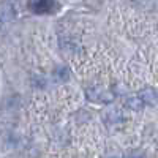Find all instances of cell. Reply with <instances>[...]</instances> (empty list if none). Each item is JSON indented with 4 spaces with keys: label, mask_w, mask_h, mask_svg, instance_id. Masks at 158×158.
Listing matches in <instances>:
<instances>
[{
    "label": "cell",
    "mask_w": 158,
    "mask_h": 158,
    "mask_svg": "<svg viewBox=\"0 0 158 158\" xmlns=\"http://www.w3.org/2000/svg\"><path fill=\"white\" fill-rule=\"evenodd\" d=\"M56 2L54 0H30L29 2V8L33 13L43 15V13H52L56 10Z\"/></svg>",
    "instance_id": "1"
},
{
    "label": "cell",
    "mask_w": 158,
    "mask_h": 158,
    "mask_svg": "<svg viewBox=\"0 0 158 158\" xmlns=\"http://www.w3.org/2000/svg\"><path fill=\"white\" fill-rule=\"evenodd\" d=\"M87 97H89V100L98 101V103H104V101L111 100V95L101 87H90V89H87Z\"/></svg>",
    "instance_id": "2"
},
{
    "label": "cell",
    "mask_w": 158,
    "mask_h": 158,
    "mask_svg": "<svg viewBox=\"0 0 158 158\" xmlns=\"http://www.w3.org/2000/svg\"><path fill=\"white\" fill-rule=\"evenodd\" d=\"M138 97L142 100L144 104H150V106H153V104L158 103V95H156V92H155L153 89H150V87L142 89L139 94H138Z\"/></svg>",
    "instance_id": "3"
},
{
    "label": "cell",
    "mask_w": 158,
    "mask_h": 158,
    "mask_svg": "<svg viewBox=\"0 0 158 158\" xmlns=\"http://www.w3.org/2000/svg\"><path fill=\"white\" fill-rule=\"evenodd\" d=\"M127 108L130 109H133V111H141L144 108V103L139 97H130L127 100Z\"/></svg>",
    "instance_id": "4"
},
{
    "label": "cell",
    "mask_w": 158,
    "mask_h": 158,
    "mask_svg": "<svg viewBox=\"0 0 158 158\" xmlns=\"http://www.w3.org/2000/svg\"><path fill=\"white\" fill-rule=\"evenodd\" d=\"M68 77H70V74H68V70L67 68H57L54 71V79H56L57 82H67Z\"/></svg>",
    "instance_id": "5"
},
{
    "label": "cell",
    "mask_w": 158,
    "mask_h": 158,
    "mask_svg": "<svg viewBox=\"0 0 158 158\" xmlns=\"http://www.w3.org/2000/svg\"><path fill=\"white\" fill-rule=\"evenodd\" d=\"M128 158H144V155H141V153H131Z\"/></svg>",
    "instance_id": "6"
},
{
    "label": "cell",
    "mask_w": 158,
    "mask_h": 158,
    "mask_svg": "<svg viewBox=\"0 0 158 158\" xmlns=\"http://www.w3.org/2000/svg\"><path fill=\"white\" fill-rule=\"evenodd\" d=\"M0 25H2V21H0Z\"/></svg>",
    "instance_id": "7"
}]
</instances>
